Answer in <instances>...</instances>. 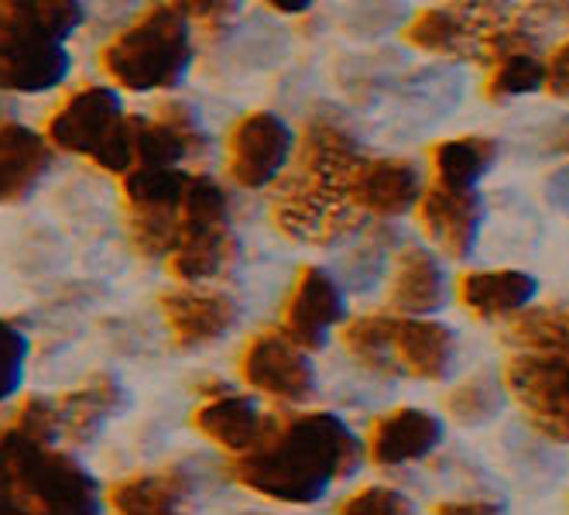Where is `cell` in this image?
<instances>
[{"label":"cell","mask_w":569,"mask_h":515,"mask_svg":"<svg viewBox=\"0 0 569 515\" xmlns=\"http://www.w3.org/2000/svg\"><path fill=\"white\" fill-rule=\"evenodd\" d=\"M363 460V444L333 413H299L274 419L264 440L240 454L233 474L240 485L278 502H316L330 485L350 478Z\"/></svg>","instance_id":"cell-1"},{"label":"cell","mask_w":569,"mask_h":515,"mask_svg":"<svg viewBox=\"0 0 569 515\" xmlns=\"http://www.w3.org/2000/svg\"><path fill=\"white\" fill-rule=\"evenodd\" d=\"M363 148L337 121H312L302 135L299 166L284 169L274 192V224L309 245H333L353 234L363 214L350 204V182Z\"/></svg>","instance_id":"cell-2"},{"label":"cell","mask_w":569,"mask_h":515,"mask_svg":"<svg viewBox=\"0 0 569 515\" xmlns=\"http://www.w3.org/2000/svg\"><path fill=\"white\" fill-rule=\"evenodd\" d=\"M100 508V485L76 457L24 437L18 426L0 429V512L87 515Z\"/></svg>","instance_id":"cell-3"},{"label":"cell","mask_w":569,"mask_h":515,"mask_svg":"<svg viewBox=\"0 0 569 515\" xmlns=\"http://www.w3.org/2000/svg\"><path fill=\"white\" fill-rule=\"evenodd\" d=\"M192 24L189 14L166 0L148 8L103 49V72L134 93L179 87L192 66Z\"/></svg>","instance_id":"cell-4"},{"label":"cell","mask_w":569,"mask_h":515,"mask_svg":"<svg viewBox=\"0 0 569 515\" xmlns=\"http://www.w3.org/2000/svg\"><path fill=\"white\" fill-rule=\"evenodd\" d=\"M46 138L52 148L83 155L107 172H128L134 166L131 113L110 87L76 90L52 117Z\"/></svg>","instance_id":"cell-5"},{"label":"cell","mask_w":569,"mask_h":515,"mask_svg":"<svg viewBox=\"0 0 569 515\" xmlns=\"http://www.w3.org/2000/svg\"><path fill=\"white\" fill-rule=\"evenodd\" d=\"M237 258L230 234V200L217 179L192 176L179 207V234L169 251V268L186 283L213 279Z\"/></svg>","instance_id":"cell-6"},{"label":"cell","mask_w":569,"mask_h":515,"mask_svg":"<svg viewBox=\"0 0 569 515\" xmlns=\"http://www.w3.org/2000/svg\"><path fill=\"white\" fill-rule=\"evenodd\" d=\"M505 388L539 437L569 444V350H518Z\"/></svg>","instance_id":"cell-7"},{"label":"cell","mask_w":569,"mask_h":515,"mask_svg":"<svg viewBox=\"0 0 569 515\" xmlns=\"http://www.w3.org/2000/svg\"><path fill=\"white\" fill-rule=\"evenodd\" d=\"M240 375L248 385L289 406H302L316 395V368L284 330L258 334L240 358Z\"/></svg>","instance_id":"cell-8"},{"label":"cell","mask_w":569,"mask_h":515,"mask_svg":"<svg viewBox=\"0 0 569 515\" xmlns=\"http://www.w3.org/2000/svg\"><path fill=\"white\" fill-rule=\"evenodd\" d=\"M227 151H230V176L240 186L261 189V186H271L289 169L292 151H296V135L278 113L254 110L237 121V128L230 131Z\"/></svg>","instance_id":"cell-9"},{"label":"cell","mask_w":569,"mask_h":515,"mask_svg":"<svg viewBox=\"0 0 569 515\" xmlns=\"http://www.w3.org/2000/svg\"><path fill=\"white\" fill-rule=\"evenodd\" d=\"M419 220L432 241L457 261L473 255L477 234L483 227V200L477 186H442L422 189L419 196Z\"/></svg>","instance_id":"cell-10"},{"label":"cell","mask_w":569,"mask_h":515,"mask_svg":"<svg viewBox=\"0 0 569 515\" xmlns=\"http://www.w3.org/2000/svg\"><path fill=\"white\" fill-rule=\"evenodd\" d=\"M134 166H182L210 151V138L186 103H161L158 117H131Z\"/></svg>","instance_id":"cell-11"},{"label":"cell","mask_w":569,"mask_h":515,"mask_svg":"<svg viewBox=\"0 0 569 515\" xmlns=\"http://www.w3.org/2000/svg\"><path fill=\"white\" fill-rule=\"evenodd\" d=\"M83 18V0H0V52L66 46Z\"/></svg>","instance_id":"cell-12"},{"label":"cell","mask_w":569,"mask_h":515,"mask_svg":"<svg viewBox=\"0 0 569 515\" xmlns=\"http://www.w3.org/2000/svg\"><path fill=\"white\" fill-rule=\"evenodd\" d=\"M422 189L426 179L409 158H363L350 182V204L368 217L395 220L416 210Z\"/></svg>","instance_id":"cell-13"},{"label":"cell","mask_w":569,"mask_h":515,"mask_svg":"<svg viewBox=\"0 0 569 515\" xmlns=\"http://www.w3.org/2000/svg\"><path fill=\"white\" fill-rule=\"evenodd\" d=\"M347 316V299L337 275L327 268H302L292 289L289 309H284V334L306 350H322L330 330Z\"/></svg>","instance_id":"cell-14"},{"label":"cell","mask_w":569,"mask_h":515,"mask_svg":"<svg viewBox=\"0 0 569 515\" xmlns=\"http://www.w3.org/2000/svg\"><path fill=\"white\" fill-rule=\"evenodd\" d=\"M391 358L398 375L442 382L457 362V334L426 316H391Z\"/></svg>","instance_id":"cell-15"},{"label":"cell","mask_w":569,"mask_h":515,"mask_svg":"<svg viewBox=\"0 0 569 515\" xmlns=\"http://www.w3.org/2000/svg\"><path fill=\"white\" fill-rule=\"evenodd\" d=\"M161 309H166L169 330L182 350L217 344L240 324V306L227 293L179 289L161 296Z\"/></svg>","instance_id":"cell-16"},{"label":"cell","mask_w":569,"mask_h":515,"mask_svg":"<svg viewBox=\"0 0 569 515\" xmlns=\"http://www.w3.org/2000/svg\"><path fill=\"white\" fill-rule=\"evenodd\" d=\"M442 437L446 429L436 413L401 406L371 426L368 450L378 467H401L412 460H426L442 444Z\"/></svg>","instance_id":"cell-17"},{"label":"cell","mask_w":569,"mask_h":515,"mask_svg":"<svg viewBox=\"0 0 569 515\" xmlns=\"http://www.w3.org/2000/svg\"><path fill=\"white\" fill-rule=\"evenodd\" d=\"M446 296H450V283H446L439 258L422 245L401 248L391 268V309L405 316H432L446 306Z\"/></svg>","instance_id":"cell-18"},{"label":"cell","mask_w":569,"mask_h":515,"mask_svg":"<svg viewBox=\"0 0 569 515\" xmlns=\"http://www.w3.org/2000/svg\"><path fill=\"white\" fill-rule=\"evenodd\" d=\"M131 395L113 375H97L83 388L66 392L62 399H56L59 413V433L72 437L76 444H93L97 433L120 413H128Z\"/></svg>","instance_id":"cell-19"},{"label":"cell","mask_w":569,"mask_h":515,"mask_svg":"<svg viewBox=\"0 0 569 515\" xmlns=\"http://www.w3.org/2000/svg\"><path fill=\"white\" fill-rule=\"evenodd\" d=\"M52 169L49 138L18 121H0V204H18Z\"/></svg>","instance_id":"cell-20"},{"label":"cell","mask_w":569,"mask_h":515,"mask_svg":"<svg viewBox=\"0 0 569 515\" xmlns=\"http://www.w3.org/2000/svg\"><path fill=\"white\" fill-rule=\"evenodd\" d=\"M274 419L278 416L261 413V406L254 399H243V395H220V399H210L202 409H196V429L230 454H248L258 447Z\"/></svg>","instance_id":"cell-21"},{"label":"cell","mask_w":569,"mask_h":515,"mask_svg":"<svg viewBox=\"0 0 569 515\" xmlns=\"http://www.w3.org/2000/svg\"><path fill=\"white\" fill-rule=\"evenodd\" d=\"M539 283L536 275L518 268H483V271H463L457 283L460 303L480 316V320H501V316L521 309L536 299Z\"/></svg>","instance_id":"cell-22"},{"label":"cell","mask_w":569,"mask_h":515,"mask_svg":"<svg viewBox=\"0 0 569 515\" xmlns=\"http://www.w3.org/2000/svg\"><path fill=\"white\" fill-rule=\"evenodd\" d=\"M487 18L480 11H473L470 4H453V8H426L419 11L409 28H405V38L422 49V52H436V56H467L477 42V24H483Z\"/></svg>","instance_id":"cell-23"},{"label":"cell","mask_w":569,"mask_h":515,"mask_svg":"<svg viewBox=\"0 0 569 515\" xmlns=\"http://www.w3.org/2000/svg\"><path fill=\"white\" fill-rule=\"evenodd\" d=\"M192 495V474L186 467L158 471V474H138L113 485L110 508L120 515H166L176 512Z\"/></svg>","instance_id":"cell-24"},{"label":"cell","mask_w":569,"mask_h":515,"mask_svg":"<svg viewBox=\"0 0 569 515\" xmlns=\"http://www.w3.org/2000/svg\"><path fill=\"white\" fill-rule=\"evenodd\" d=\"M66 46L46 49H14L0 52V90L8 93H46L69 76Z\"/></svg>","instance_id":"cell-25"},{"label":"cell","mask_w":569,"mask_h":515,"mask_svg":"<svg viewBox=\"0 0 569 515\" xmlns=\"http://www.w3.org/2000/svg\"><path fill=\"white\" fill-rule=\"evenodd\" d=\"M501 320V340L515 350H569V306H521Z\"/></svg>","instance_id":"cell-26"},{"label":"cell","mask_w":569,"mask_h":515,"mask_svg":"<svg viewBox=\"0 0 569 515\" xmlns=\"http://www.w3.org/2000/svg\"><path fill=\"white\" fill-rule=\"evenodd\" d=\"M498 162V145L491 138L467 135L432 145V172L442 186H477Z\"/></svg>","instance_id":"cell-27"},{"label":"cell","mask_w":569,"mask_h":515,"mask_svg":"<svg viewBox=\"0 0 569 515\" xmlns=\"http://www.w3.org/2000/svg\"><path fill=\"white\" fill-rule=\"evenodd\" d=\"M505 399H508L505 378L483 372V375H473V378L460 382L457 388H450V395H446V413H450L460 426H487L501 416Z\"/></svg>","instance_id":"cell-28"},{"label":"cell","mask_w":569,"mask_h":515,"mask_svg":"<svg viewBox=\"0 0 569 515\" xmlns=\"http://www.w3.org/2000/svg\"><path fill=\"white\" fill-rule=\"evenodd\" d=\"M491 79H487V97L491 100H511L546 87V62L539 59V49H515L498 59H491Z\"/></svg>","instance_id":"cell-29"},{"label":"cell","mask_w":569,"mask_h":515,"mask_svg":"<svg viewBox=\"0 0 569 515\" xmlns=\"http://www.w3.org/2000/svg\"><path fill=\"white\" fill-rule=\"evenodd\" d=\"M343 344L363 368L398 378V368L391 358V316H360V320H353L343 330Z\"/></svg>","instance_id":"cell-30"},{"label":"cell","mask_w":569,"mask_h":515,"mask_svg":"<svg viewBox=\"0 0 569 515\" xmlns=\"http://www.w3.org/2000/svg\"><path fill=\"white\" fill-rule=\"evenodd\" d=\"M409 8L401 0H353L347 11V31L357 38H381L388 31H395Z\"/></svg>","instance_id":"cell-31"},{"label":"cell","mask_w":569,"mask_h":515,"mask_svg":"<svg viewBox=\"0 0 569 515\" xmlns=\"http://www.w3.org/2000/svg\"><path fill=\"white\" fill-rule=\"evenodd\" d=\"M24 365H28V337L14 324L0 320V403H8L21 388Z\"/></svg>","instance_id":"cell-32"},{"label":"cell","mask_w":569,"mask_h":515,"mask_svg":"<svg viewBox=\"0 0 569 515\" xmlns=\"http://www.w3.org/2000/svg\"><path fill=\"white\" fill-rule=\"evenodd\" d=\"M343 283L353 289V293H371L381 275H385V245L378 241V237H371V241H360L347 258H343Z\"/></svg>","instance_id":"cell-33"},{"label":"cell","mask_w":569,"mask_h":515,"mask_svg":"<svg viewBox=\"0 0 569 515\" xmlns=\"http://www.w3.org/2000/svg\"><path fill=\"white\" fill-rule=\"evenodd\" d=\"M343 515H409L416 512V505L405 498L398 488L388 485H371V488H360L357 495H350L340 505Z\"/></svg>","instance_id":"cell-34"},{"label":"cell","mask_w":569,"mask_h":515,"mask_svg":"<svg viewBox=\"0 0 569 515\" xmlns=\"http://www.w3.org/2000/svg\"><path fill=\"white\" fill-rule=\"evenodd\" d=\"M14 426L31 440H42V444H56L59 440V413L52 399H28L14 419Z\"/></svg>","instance_id":"cell-35"},{"label":"cell","mask_w":569,"mask_h":515,"mask_svg":"<svg viewBox=\"0 0 569 515\" xmlns=\"http://www.w3.org/2000/svg\"><path fill=\"white\" fill-rule=\"evenodd\" d=\"M172 4H179L189 14V21L196 18L202 24H220L240 8V0H172Z\"/></svg>","instance_id":"cell-36"},{"label":"cell","mask_w":569,"mask_h":515,"mask_svg":"<svg viewBox=\"0 0 569 515\" xmlns=\"http://www.w3.org/2000/svg\"><path fill=\"white\" fill-rule=\"evenodd\" d=\"M546 87L552 97H569V42H562L546 62Z\"/></svg>","instance_id":"cell-37"},{"label":"cell","mask_w":569,"mask_h":515,"mask_svg":"<svg viewBox=\"0 0 569 515\" xmlns=\"http://www.w3.org/2000/svg\"><path fill=\"white\" fill-rule=\"evenodd\" d=\"M97 4V18L103 21V24H110V21H120V18H131L144 0H93Z\"/></svg>","instance_id":"cell-38"},{"label":"cell","mask_w":569,"mask_h":515,"mask_svg":"<svg viewBox=\"0 0 569 515\" xmlns=\"http://www.w3.org/2000/svg\"><path fill=\"white\" fill-rule=\"evenodd\" d=\"M505 505L501 502H439L436 505V512H446V515H450V512H483V515H491V512H501Z\"/></svg>","instance_id":"cell-39"},{"label":"cell","mask_w":569,"mask_h":515,"mask_svg":"<svg viewBox=\"0 0 569 515\" xmlns=\"http://www.w3.org/2000/svg\"><path fill=\"white\" fill-rule=\"evenodd\" d=\"M268 4L281 14H302L312 8V0H268Z\"/></svg>","instance_id":"cell-40"},{"label":"cell","mask_w":569,"mask_h":515,"mask_svg":"<svg viewBox=\"0 0 569 515\" xmlns=\"http://www.w3.org/2000/svg\"><path fill=\"white\" fill-rule=\"evenodd\" d=\"M556 148L569 155V121H566V125L559 128V141H556Z\"/></svg>","instance_id":"cell-41"},{"label":"cell","mask_w":569,"mask_h":515,"mask_svg":"<svg viewBox=\"0 0 569 515\" xmlns=\"http://www.w3.org/2000/svg\"><path fill=\"white\" fill-rule=\"evenodd\" d=\"M542 4H549L552 11H566V8H569V0H542Z\"/></svg>","instance_id":"cell-42"}]
</instances>
